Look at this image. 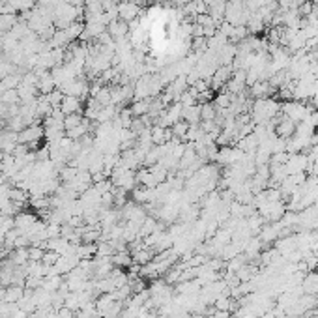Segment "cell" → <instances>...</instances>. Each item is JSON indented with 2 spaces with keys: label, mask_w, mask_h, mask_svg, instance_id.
<instances>
[{
  "label": "cell",
  "mask_w": 318,
  "mask_h": 318,
  "mask_svg": "<svg viewBox=\"0 0 318 318\" xmlns=\"http://www.w3.org/2000/svg\"><path fill=\"white\" fill-rule=\"evenodd\" d=\"M62 114L67 116V114H79L81 109H83V103H81L79 98H73V96H64V100L58 107Z\"/></svg>",
  "instance_id": "cell-7"
},
{
  "label": "cell",
  "mask_w": 318,
  "mask_h": 318,
  "mask_svg": "<svg viewBox=\"0 0 318 318\" xmlns=\"http://www.w3.org/2000/svg\"><path fill=\"white\" fill-rule=\"evenodd\" d=\"M200 105V120L202 122H208V120H215L217 118V107L206 101V103H199Z\"/></svg>",
  "instance_id": "cell-12"
},
{
  "label": "cell",
  "mask_w": 318,
  "mask_h": 318,
  "mask_svg": "<svg viewBox=\"0 0 318 318\" xmlns=\"http://www.w3.org/2000/svg\"><path fill=\"white\" fill-rule=\"evenodd\" d=\"M189 2H191V0H173V4L174 6H187V4H189Z\"/></svg>",
  "instance_id": "cell-19"
},
{
  "label": "cell",
  "mask_w": 318,
  "mask_h": 318,
  "mask_svg": "<svg viewBox=\"0 0 318 318\" xmlns=\"http://www.w3.org/2000/svg\"><path fill=\"white\" fill-rule=\"evenodd\" d=\"M45 251L47 249H43L41 246H28V260L30 262H41Z\"/></svg>",
  "instance_id": "cell-16"
},
{
  "label": "cell",
  "mask_w": 318,
  "mask_h": 318,
  "mask_svg": "<svg viewBox=\"0 0 318 318\" xmlns=\"http://www.w3.org/2000/svg\"><path fill=\"white\" fill-rule=\"evenodd\" d=\"M36 223H38V217L30 212H21L15 215V228H19L21 234H27Z\"/></svg>",
  "instance_id": "cell-6"
},
{
  "label": "cell",
  "mask_w": 318,
  "mask_h": 318,
  "mask_svg": "<svg viewBox=\"0 0 318 318\" xmlns=\"http://www.w3.org/2000/svg\"><path fill=\"white\" fill-rule=\"evenodd\" d=\"M296 122L290 118H285V116H281V120H279V124L275 126V135L277 137H281V139H292L294 135H296Z\"/></svg>",
  "instance_id": "cell-5"
},
{
  "label": "cell",
  "mask_w": 318,
  "mask_h": 318,
  "mask_svg": "<svg viewBox=\"0 0 318 318\" xmlns=\"http://www.w3.org/2000/svg\"><path fill=\"white\" fill-rule=\"evenodd\" d=\"M21 98H19V92H17V88L15 90H4L2 92V103H6V105H15V103H19Z\"/></svg>",
  "instance_id": "cell-17"
},
{
  "label": "cell",
  "mask_w": 318,
  "mask_h": 318,
  "mask_svg": "<svg viewBox=\"0 0 318 318\" xmlns=\"http://www.w3.org/2000/svg\"><path fill=\"white\" fill-rule=\"evenodd\" d=\"M41 137H45V129H43V126H38V124L27 126L23 131L17 133V140H19V144H32V142H40Z\"/></svg>",
  "instance_id": "cell-1"
},
{
  "label": "cell",
  "mask_w": 318,
  "mask_h": 318,
  "mask_svg": "<svg viewBox=\"0 0 318 318\" xmlns=\"http://www.w3.org/2000/svg\"><path fill=\"white\" fill-rule=\"evenodd\" d=\"M85 116L83 114H67V116H64V129H73V127L81 126V124H85Z\"/></svg>",
  "instance_id": "cell-15"
},
{
  "label": "cell",
  "mask_w": 318,
  "mask_h": 318,
  "mask_svg": "<svg viewBox=\"0 0 318 318\" xmlns=\"http://www.w3.org/2000/svg\"><path fill=\"white\" fill-rule=\"evenodd\" d=\"M150 100H152V98H146V100H133V103L129 105V111H131L133 118H139V116L148 114Z\"/></svg>",
  "instance_id": "cell-9"
},
{
  "label": "cell",
  "mask_w": 318,
  "mask_h": 318,
  "mask_svg": "<svg viewBox=\"0 0 318 318\" xmlns=\"http://www.w3.org/2000/svg\"><path fill=\"white\" fill-rule=\"evenodd\" d=\"M182 120H186L189 126H199L200 122V105L197 103V105L193 107H184V111H182Z\"/></svg>",
  "instance_id": "cell-8"
},
{
  "label": "cell",
  "mask_w": 318,
  "mask_h": 318,
  "mask_svg": "<svg viewBox=\"0 0 318 318\" xmlns=\"http://www.w3.org/2000/svg\"><path fill=\"white\" fill-rule=\"evenodd\" d=\"M171 131H173V135H174V139H178V140H186V135H187V131H189V124H187L186 120H178L176 124H174L173 127H171Z\"/></svg>",
  "instance_id": "cell-14"
},
{
  "label": "cell",
  "mask_w": 318,
  "mask_h": 318,
  "mask_svg": "<svg viewBox=\"0 0 318 318\" xmlns=\"http://www.w3.org/2000/svg\"><path fill=\"white\" fill-rule=\"evenodd\" d=\"M60 255L56 251H51V249H47L45 255H43V259H41V262L45 266H54L56 262H58Z\"/></svg>",
  "instance_id": "cell-18"
},
{
  "label": "cell",
  "mask_w": 318,
  "mask_h": 318,
  "mask_svg": "<svg viewBox=\"0 0 318 318\" xmlns=\"http://www.w3.org/2000/svg\"><path fill=\"white\" fill-rule=\"evenodd\" d=\"M232 100H234V94H228L226 90H223L213 98V105L217 109H228L232 105Z\"/></svg>",
  "instance_id": "cell-13"
},
{
  "label": "cell",
  "mask_w": 318,
  "mask_h": 318,
  "mask_svg": "<svg viewBox=\"0 0 318 318\" xmlns=\"http://www.w3.org/2000/svg\"><path fill=\"white\" fill-rule=\"evenodd\" d=\"M232 66H219L215 69V73L212 75V79H210V88L212 90H219V88H225V85L230 81L232 77Z\"/></svg>",
  "instance_id": "cell-2"
},
{
  "label": "cell",
  "mask_w": 318,
  "mask_h": 318,
  "mask_svg": "<svg viewBox=\"0 0 318 318\" xmlns=\"http://www.w3.org/2000/svg\"><path fill=\"white\" fill-rule=\"evenodd\" d=\"M111 260H113L114 268L122 270V268H129L133 264V255L129 251H118L111 257Z\"/></svg>",
  "instance_id": "cell-10"
},
{
  "label": "cell",
  "mask_w": 318,
  "mask_h": 318,
  "mask_svg": "<svg viewBox=\"0 0 318 318\" xmlns=\"http://www.w3.org/2000/svg\"><path fill=\"white\" fill-rule=\"evenodd\" d=\"M139 14H140V6L131 2V0H124V2L118 4V17L122 21H126V23L133 21Z\"/></svg>",
  "instance_id": "cell-4"
},
{
  "label": "cell",
  "mask_w": 318,
  "mask_h": 318,
  "mask_svg": "<svg viewBox=\"0 0 318 318\" xmlns=\"http://www.w3.org/2000/svg\"><path fill=\"white\" fill-rule=\"evenodd\" d=\"M107 32L113 36V40L122 41V40H127L131 28H129V23L120 19V21H111V23L107 25Z\"/></svg>",
  "instance_id": "cell-3"
},
{
  "label": "cell",
  "mask_w": 318,
  "mask_h": 318,
  "mask_svg": "<svg viewBox=\"0 0 318 318\" xmlns=\"http://www.w3.org/2000/svg\"><path fill=\"white\" fill-rule=\"evenodd\" d=\"M25 296V286L21 285H10L6 288V301L8 303H19Z\"/></svg>",
  "instance_id": "cell-11"
}]
</instances>
